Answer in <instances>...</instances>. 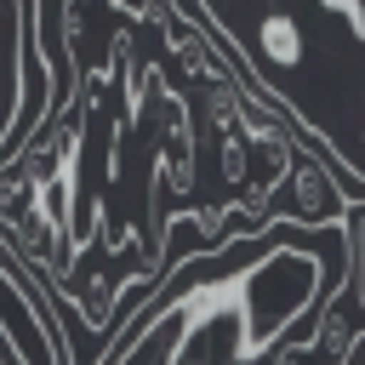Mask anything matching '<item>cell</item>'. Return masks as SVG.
I'll list each match as a JSON object with an SVG mask.
<instances>
[{"label":"cell","mask_w":365,"mask_h":365,"mask_svg":"<svg viewBox=\"0 0 365 365\" xmlns=\"http://www.w3.org/2000/svg\"><path fill=\"white\" fill-rule=\"evenodd\" d=\"M234 314H240V336H234V365L279 348V336L319 308V262L297 245H274L257 268H245L240 279H222Z\"/></svg>","instance_id":"1"},{"label":"cell","mask_w":365,"mask_h":365,"mask_svg":"<svg viewBox=\"0 0 365 365\" xmlns=\"http://www.w3.org/2000/svg\"><path fill=\"white\" fill-rule=\"evenodd\" d=\"M165 274H171V268H165ZM125 319H143V314H125ZM194 336H200V331H194V319H188V308H182V291H171V279H165L154 314L143 319V331H131V342L120 348L114 365H177Z\"/></svg>","instance_id":"2"},{"label":"cell","mask_w":365,"mask_h":365,"mask_svg":"<svg viewBox=\"0 0 365 365\" xmlns=\"http://www.w3.org/2000/svg\"><path fill=\"white\" fill-rule=\"evenodd\" d=\"M336 234H342V245H348V262H342V279L331 285V297H354V331L365 336V194L348 200Z\"/></svg>","instance_id":"3"},{"label":"cell","mask_w":365,"mask_h":365,"mask_svg":"<svg viewBox=\"0 0 365 365\" xmlns=\"http://www.w3.org/2000/svg\"><path fill=\"white\" fill-rule=\"evenodd\" d=\"M257 40H262V51H268L279 68H297V63H302V29H297V17L268 11L262 29H257Z\"/></svg>","instance_id":"4"},{"label":"cell","mask_w":365,"mask_h":365,"mask_svg":"<svg viewBox=\"0 0 365 365\" xmlns=\"http://www.w3.org/2000/svg\"><path fill=\"white\" fill-rule=\"evenodd\" d=\"M325 11H336L348 29H354V40H365V0H319Z\"/></svg>","instance_id":"5"}]
</instances>
